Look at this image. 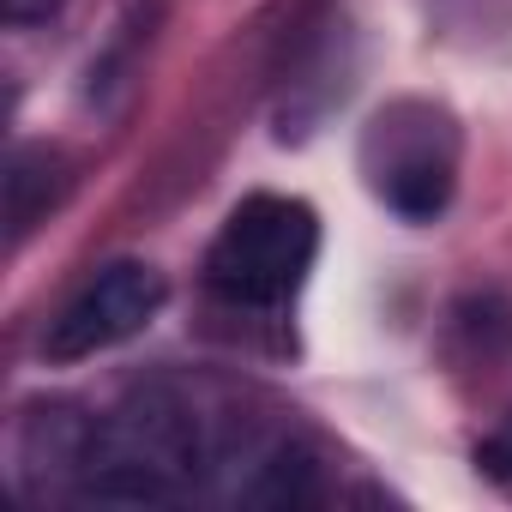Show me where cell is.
<instances>
[{
	"label": "cell",
	"instance_id": "1",
	"mask_svg": "<svg viewBox=\"0 0 512 512\" xmlns=\"http://www.w3.org/2000/svg\"><path fill=\"white\" fill-rule=\"evenodd\" d=\"M320 253V217L290 193H247L205 247V290L223 308H284Z\"/></svg>",
	"mask_w": 512,
	"mask_h": 512
},
{
	"label": "cell",
	"instance_id": "2",
	"mask_svg": "<svg viewBox=\"0 0 512 512\" xmlns=\"http://www.w3.org/2000/svg\"><path fill=\"white\" fill-rule=\"evenodd\" d=\"M458 121L428 97L386 103L362 133V175L404 223H434L458 193Z\"/></svg>",
	"mask_w": 512,
	"mask_h": 512
},
{
	"label": "cell",
	"instance_id": "3",
	"mask_svg": "<svg viewBox=\"0 0 512 512\" xmlns=\"http://www.w3.org/2000/svg\"><path fill=\"white\" fill-rule=\"evenodd\" d=\"M163 302H169V284H163L157 266H145V260H115V266L91 272V278L73 290V302L49 320L43 356L61 362V368H67V362H91V356H103V350H115V344H127V338H139V332L157 320Z\"/></svg>",
	"mask_w": 512,
	"mask_h": 512
},
{
	"label": "cell",
	"instance_id": "4",
	"mask_svg": "<svg viewBox=\"0 0 512 512\" xmlns=\"http://www.w3.org/2000/svg\"><path fill=\"white\" fill-rule=\"evenodd\" d=\"M476 470L488 482H506L512 488V416H500L482 440H476Z\"/></svg>",
	"mask_w": 512,
	"mask_h": 512
},
{
	"label": "cell",
	"instance_id": "5",
	"mask_svg": "<svg viewBox=\"0 0 512 512\" xmlns=\"http://www.w3.org/2000/svg\"><path fill=\"white\" fill-rule=\"evenodd\" d=\"M0 13H7V25H43L61 13V0H0Z\"/></svg>",
	"mask_w": 512,
	"mask_h": 512
}]
</instances>
